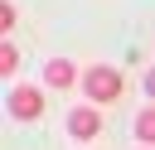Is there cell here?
<instances>
[{"label":"cell","instance_id":"cell-1","mask_svg":"<svg viewBox=\"0 0 155 150\" xmlns=\"http://www.w3.org/2000/svg\"><path fill=\"white\" fill-rule=\"evenodd\" d=\"M87 102L92 106H107V102H116L121 97V73L116 68H107V63H97V68H87Z\"/></svg>","mask_w":155,"mask_h":150},{"label":"cell","instance_id":"cell-2","mask_svg":"<svg viewBox=\"0 0 155 150\" xmlns=\"http://www.w3.org/2000/svg\"><path fill=\"white\" fill-rule=\"evenodd\" d=\"M10 116L15 121H39L44 116V92L39 87H10Z\"/></svg>","mask_w":155,"mask_h":150},{"label":"cell","instance_id":"cell-3","mask_svg":"<svg viewBox=\"0 0 155 150\" xmlns=\"http://www.w3.org/2000/svg\"><path fill=\"white\" fill-rule=\"evenodd\" d=\"M102 131V106H78V111H68V135L73 140H92Z\"/></svg>","mask_w":155,"mask_h":150},{"label":"cell","instance_id":"cell-4","mask_svg":"<svg viewBox=\"0 0 155 150\" xmlns=\"http://www.w3.org/2000/svg\"><path fill=\"white\" fill-rule=\"evenodd\" d=\"M44 82H48V87H63V92H68V87H73V63H68V58H53V63L44 68Z\"/></svg>","mask_w":155,"mask_h":150},{"label":"cell","instance_id":"cell-5","mask_svg":"<svg viewBox=\"0 0 155 150\" xmlns=\"http://www.w3.org/2000/svg\"><path fill=\"white\" fill-rule=\"evenodd\" d=\"M136 135H140L145 145H155V106H145V111L136 116Z\"/></svg>","mask_w":155,"mask_h":150},{"label":"cell","instance_id":"cell-6","mask_svg":"<svg viewBox=\"0 0 155 150\" xmlns=\"http://www.w3.org/2000/svg\"><path fill=\"white\" fill-rule=\"evenodd\" d=\"M15 63H19V53L5 44V48H0V73H15Z\"/></svg>","mask_w":155,"mask_h":150},{"label":"cell","instance_id":"cell-7","mask_svg":"<svg viewBox=\"0 0 155 150\" xmlns=\"http://www.w3.org/2000/svg\"><path fill=\"white\" fill-rule=\"evenodd\" d=\"M145 97H155V68L145 73Z\"/></svg>","mask_w":155,"mask_h":150}]
</instances>
